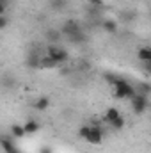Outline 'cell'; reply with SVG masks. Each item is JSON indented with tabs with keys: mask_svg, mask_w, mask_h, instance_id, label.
<instances>
[{
	"mask_svg": "<svg viewBox=\"0 0 151 153\" xmlns=\"http://www.w3.org/2000/svg\"><path fill=\"white\" fill-rule=\"evenodd\" d=\"M107 80L114 84V91H115L114 94H115V98H132L137 93L135 87L132 84H128L126 80H123V78H114L112 75H109Z\"/></svg>",
	"mask_w": 151,
	"mask_h": 153,
	"instance_id": "1",
	"label": "cell"
},
{
	"mask_svg": "<svg viewBox=\"0 0 151 153\" xmlns=\"http://www.w3.org/2000/svg\"><path fill=\"white\" fill-rule=\"evenodd\" d=\"M62 32L71 39L73 43H80V41H85V36L82 34L80 30V25L76 23L75 20H66V23L62 25Z\"/></svg>",
	"mask_w": 151,
	"mask_h": 153,
	"instance_id": "2",
	"label": "cell"
},
{
	"mask_svg": "<svg viewBox=\"0 0 151 153\" xmlns=\"http://www.w3.org/2000/svg\"><path fill=\"white\" fill-rule=\"evenodd\" d=\"M48 57L59 66V64H62V62H66L68 61V52L64 50V48H61V46H55V45H50L48 46Z\"/></svg>",
	"mask_w": 151,
	"mask_h": 153,
	"instance_id": "3",
	"label": "cell"
},
{
	"mask_svg": "<svg viewBox=\"0 0 151 153\" xmlns=\"http://www.w3.org/2000/svg\"><path fill=\"white\" fill-rule=\"evenodd\" d=\"M148 105H150V102H148V96H146V94L135 93V94L132 96V107H133V112H135V114H142V112L148 109Z\"/></svg>",
	"mask_w": 151,
	"mask_h": 153,
	"instance_id": "4",
	"label": "cell"
},
{
	"mask_svg": "<svg viewBox=\"0 0 151 153\" xmlns=\"http://www.w3.org/2000/svg\"><path fill=\"white\" fill-rule=\"evenodd\" d=\"M85 141H89L91 144H100V143L103 141V130H101L100 126H91V130H89Z\"/></svg>",
	"mask_w": 151,
	"mask_h": 153,
	"instance_id": "5",
	"label": "cell"
},
{
	"mask_svg": "<svg viewBox=\"0 0 151 153\" xmlns=\"http://www.w3.org/2000/svg\"><path fill=\"white\" fill-rule=\"evenodd\" d=\"M39 130V123L36 119H29L25 125H23V132H25V135H29V134H36Z\"/></svg>",
	"mask_w": 151,
	"mask_h": 153,
	"instance_id": "6",
	"label": "cell"
},
{
	"mask_svg": "<svg viewBox=\"0 0 151 153\" xmlns=\"http://www.w3.org/2000/svg\"><path fill=\"white\" fill-rule=\"evenodd\" d=\"M137 57H139V61H142V62H151V48L142 46V48L137 52Z\"/></svg>",
	"mask_w": 151,
	"mask_h": 153,
	"instance_id": "7",
	"label": "cell"
},
{
	"mask_svg": "<svg viewBox=\"0 0 151 153\" xmlns=\"http://www.w3.org/2000/svg\"><path fill=\"white\" fill-rule=\"evenodd\" d=\"M39 62H41V57H39V53H36V52H32L29 57H27V66L29 68H39Z\"/></svg>",
	"mask_w": 151,
	"mask_h": 153,
	"instance_id": "8",
	"label": "cell"
},
{
	"mask_svg": "<svg viewBox=\"0 0 151 153\" xmlns=\"http://www.w3.org/2000/svg\"><path fill=\"white\" fill-rule=\"evenodd\" d=\"M0 146L4 148V152L5 153H9V152H14L16 150V146H14V143L9 139V137H2L0 139Z\"/></svg>",
	"mask_w": 151,
	"mask_h": 153,
	"instance_id": "9",
	"label": "cell"
},
{
	"mask_svg": "<svg viewBox=\"0 0 151 153\" xmlns=\"http://www.w3.org/2000/svg\"><path fill=\"white\" fill-rule=\"evenodd\" d=\"M103 29H105V32H109V34H115V32H117V23H115V20H103Z\"/></svg>",
	"mask_w": 151,
	"mask_h": 153,
	"instance_id": "10",
	"label": "cell"
},
{
	"mask_svg": "<svg viewBox=\"0 0 151 153\" xmlns=\"http://www.w3.org/2000/svg\"><path fill=\"white\" fill-rule=\"evenodd\" d=\"M48 105H50V98H46V96L38 98V102L34 103V107H36L38 111H46V109H48Z\"/></svg>",
	"mask_w": 151,
	"mask_h": 153,
	"instance_id": "11",
	"label": "cell"
},
{
	"mask_svg": "<svg viewBox=\"0 0 151 153\" xmlns=\"http://www.w3.org/2000/svg\"><path fill=\"white\" fill-rule=\"evenodd\" d=\"M57 64L46 55V57H41V62H39V68H44V70H52V68H55Z\"/></svg>",
	"mask_w": 151,
	"mask_h": 153,
	"instance_id": "12",
	"label": "cell"
},
{
	"mask_svg": "<svg viewBox=\"0 0 151 153\" xmlns=\"http://www.w3.org/2000/svg\"><path fill=\"white\" fill-rule=\"evenodd\" d=\"M119 111H117V109H114V107H110V109H109V111H107V114H105V121H107V123H112L114 119H117V117H119Z\"/></svg>",
	"mask_w": 151,
	"mask_h": 153,
	"instance_id": "13",
	"label": "cell"
},
{
	"mask_svg": "<svg viewBox=\"0 0 151 153\" xmlns=\"http://www.w3.org/2000/svg\"><path fill=\"white\" fill-rule=\"evenodd\" d=\"M11 134H13V137H23V135H25L21 125H13V126H11Z\"/></svg>",
	"mask_w": 151,
	"mask_h": 153,
	"instance_id": "14",
	"label": "cell"
},
{
	"mask_svg": "<svg viewBox=\"0 0 151 153\" xmlns=\"http://www.w3.org/2000/svg\"><path fill=\"white\" fill-rule=\"evenodd\" d=\"M137 91H139V94H150V91H151V85L148 84V82H141L139 85H137Z\"/></svg>",
	"mask_w": 151,
	"mask_h": 153,
	"instance_id": "15",
	"label": "cell"
},
{
	"mask_svg": "<svg viewBox=\"0 0 151 153\" xmlns=\"http://www.w3.org/2000/svg\"><path fill=\"white\" fill-rule=\"evenodd\" d=\"M110 125H112V126H114V128H115V130H121V128L124 126V119H123V117L119 116L117 119H114V121H112V123H110Z\"/></svg>",
	"mask_w": 151,
	"mask_h": 153,
	"instance_id": "16",
	"label": "cell"
},
{
	"mask_svg": "<svg viewBox=\"0 0 151 153\" xmlns=\"http://www.w3.org/2000/svg\"><path fill=\"white\" fill-rule=\"evenodd\" d=\"M46 38L50 39V41H57V39L61 38V34H59L57 30H48V32H46Z\"/></svg>",
	"mask_w": 151,
	"mask_h": 153,
	"instance_id": "17",
	"label": "cell"
},
{
	"mask_svg": "<svg viewBox=\"0 0 151 153\" xmlns=\"http://www.w3.org/2000/svg\"><path fill=\"white\" fill-rule=\"evenodd\" d=\"M89 130H91V126H80L78 135H80L82 139H85V137H87V134H89Z\"/></svg>",
	"mask_w": 151,
	"mask_h": 153,
	"instance_id": "18",
	"label": "cell"
},
{
	"mask_svg": "<svg viewBox=\"0 0 151 153\" xmlns=\"http://www.w3.org/2000/svg\"><path fill=\"white\" fill-rule=\"evenodd\" d=\"M62 5H66V0H52V7L55 9H61Z\"/></svg>",
	"mask_w": 151,
	"mask_h": 153,
	"instance_id": "19",
	"label": "cell"
},
{
	"mask_svg": "<svg viewBox=\"0 0 151 153\" xmlns=\"http://www.w3.org/2000/svg\"><path fill=\"white\" fill-rule=\"evenodd\" d=\"M7 23H9V20L2 14V16H0V29H5V27H7Z\"/></svg>",
	"mask_w": 151,
	"mask_h": 153,
	"instance_id": "20",
	"label": "cell"
},
{
	"mask_svg": "<svg viewBox=\"0 0 151 153\" xmlns=\"http://www.w3.org/2000/svg\"><path fill=\"white\" fill-rule=\"evenodd\" d=\"M91 5H94V7H101L103 5V0H87Z\"/></svg>",
	"mask_w": 151,
	"mask_h": 153,
	"instance_id": "21",
	"label": "cell"
},
{
	"mask_svg": "<svg viewBox=\"0 0 151 153\" xmlns=\"http://www.w3.org/2000/svg\"><path fill=\"white\" fill-rule=\"evenodd\" d=\"M5 9H7V5H5V2H0V16L5 13Z\"/></svg>",
	"mask_w": 151,
	"mask_h": 153,
	"instance_id": "22",
	"label": "cell"
},
{
	"mask_svg": "<svg viewBox=\"0 0 151 153\" xmlns=\"http://www.w3.org/2000/svg\"><path fill=\"white\" fill-rule=\"evenodd\" d=\"M41 153H52L50 148H41Z\"/></svg>",
	"mask_w": 151,
	"mask_h": 153,
	"instance_id": "23",
	"label": "cell"
},
{
	"mask_svg": "<svg viewBox=\"0 0 151 153\" xmlns=\"http://www.w3.org/2000/svg\"><path fill=\"white\" fill-rule=\"evenodd\" d=\"M9 153H20V152H18V150H14V152H9Z\"/></svg>",
	"mask_w": 151,
	"mask_h": 153,
	"instance_id": "24",
	"label": "cell"
},
{
	"mask_svg": "<svg viewBox=\"0 0 151 153\" xmlns=\"http://www.w3.org/2000/svg\"><path fill=\"white\" fill-rule=\"evenodd\" d=\"M0 2H5V4H7V2H9V0H0Z\"/></svg>",
	"mask_w": 151,
	"mask_h": 153,
	"instance_id": "25",
	"label": "cell"
}]
</instances>
